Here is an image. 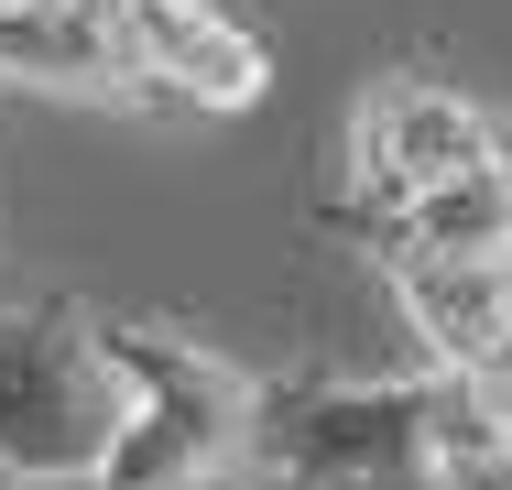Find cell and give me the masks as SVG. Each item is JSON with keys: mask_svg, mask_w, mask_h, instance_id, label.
I'll list each match as a JSON object with an SVG mask.
<instances>
[{"mask_svg": "<svg viewBox=\"0 0 512 490\" xmlns=\"http://www.w3.org/2000/svg\"><path fill=\"white\" fill-rule=\"evenodd\" d=\"M502 436H512V403H491L458 371H414V382H273L251 469H295V480H458Z\"/></svg>", "mask_w": 512, "mask_h": 490, "instance_id": "obj_1", "label": "cell"}, {"mask_svg": "<svg viewBox=\"0 0 512 490\" xmlns=\"http://www.w3.org/2000/svg\"><path fill=\"white\" fill-rule=\"evenodd\" d=\"M109 360L131 382V425L109 447L99 490H240L251 458H262V414H273V382L240 371L229 349H207L164 316H99Z\"/></svg>", "mask_w": 512, "mask_h": 490, "instance_id": "obj_2", "label": "cell"}, {"mask_svg": "<svg viewBox=\"0 0 512 490\" xmlns=\"http://www.w3.org/2000/svg\"><path fill=\"white\" fill-rule=\"evenodd\" d=\"M131 425V382L109 360L99 305L44 294L0 316V469L11 480H99Z\"/></svg>", "mask_w": 512, "mask_h": 490, "instance_id": "obj_3", "label": "cell"}, {"mask_svg": "<svg viewBox=\"0 0 512 490\" xmlns=\"http://www.w3.org/2000/svg\"><path fill=\"white\" fill-rule=\"evenodd\" d=\"M338 240H360L371 273L393 284L404 327L425 338V371H458L491 403H512V262H458L404 229H338Z\"/></svg>", "mask_w": 512, "mask_h": 490, "instance_id": "obj_4", "label": "cell"}, {"mask_svg": "<svg viewBox=\"0 0 512 490\" xmlns=\"http://www.w3.org/2000/svg\"><path fill=\"white\" fill-rule=\"evenodd\" d=\"M512 131L480 109L469 88H447V77H393V88L360 98V120H349V207H414V196H436L447 175H469L480 153H502Z\"/></svg>", "mask_w": 512, "mask_h": 490, "instance_id": "obj_5", "label": "cell"}, {"mask_svg": "<svg viewBox=\"0 0 512 490\" xmlns=\"http://www.w3.org/2000/svg\"><path fill=\"white\" fill-rule=\"evenodd\" d=\"M327 229H404V240L458 251V262H512V142L480 153L469 175H447L436 196H414V207H349V196H327Z\"/></svg>", "mask_w": 512, "mask_h": 490, "instance_id": "obj_6", "label": "cell"}]
</instances>
